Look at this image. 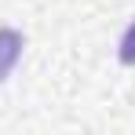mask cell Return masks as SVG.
I'll list each match as a JSON object with an SVG mask.
<instances>
[{"label":"cell","instance_id":"1","mask_svg":"<svg viewBox=\"0 0 135 135\" xmlns=\"http://www.w3.org/2000/svg\"><path fill=\"white\" fill-rule=\"evenodd\" d=\"M22 47H26V40H22L18 29H0V80H7L11 69L18 66Z\"/></svg>","mask_w":135,"mask_h":135},{"label":"cell","instance_id":"2","mask_svg":"<svg viewBox=\"0 0 135 135\" xmlns=\"http://www.w3.org/2000/svg\"><path fill=\"white\" fill-rule=\"evenodd\" d=\"M117 59H120L124 66H135V18H132V26L124 29V37H120V47H117Z\"/></svg>","mask_w":135,"mask_h":135}]
</instances>
